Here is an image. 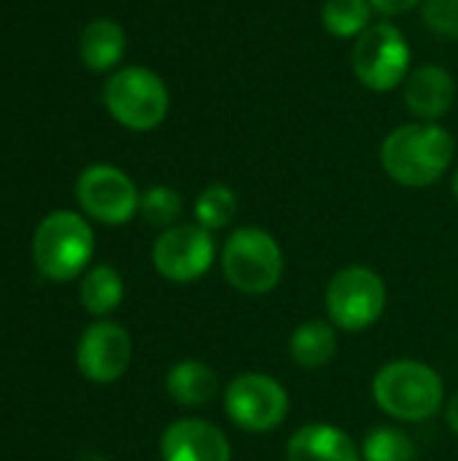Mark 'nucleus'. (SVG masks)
Masks as SVG:
<instances>
[{
	"mask_svg": "<svg viewBox=\"0 0 458 461\" xmlns=\"http://www.w3.org/2000/svg\"><path fill=\"white\" fill-rule=\"evenodd\" d=\"M456 103V81L440 65H421L405 78V105L421 122L443 119Z\"/></svg>",
	"mask_w": 458,
	"mask_h": 461,
	"instance_id": "obj_13",
	"label": "nucleus"
},
{
	"mask_svg": "<svg viewBox=\"0 0 458 461\" xmlns=\"http://www.w3.org/2000/svg\"><path fill=\"white\" fill-rule=\"evenodd\" d=\"M327 313L343 332L370 330L386 311V284L367 265H348L327 284Z\"/></svg>",
	"mask_w": 458,
	"mask_h": 461,
	"instance_id": "obj_7",
	"label": "nucleus"
},
{
	"mask_svg": "<svg viewBox=\"0 0 458 461\" xmlns=\"http://www.w3.org/2000/svg\"><path fill=\"white\" fill-rule=\"evenodd\" d=\"M424 24L443 38H458V0H424Z\"/></svg>",
	"mask_w": 458,
	"mask_h": 461,
	"instance_id": "obj_23",
	"label": "nucleus"
},
{
	"mask_svg": "<svg viewBox=\"0 0 458 461\" xmlns=\"http://www.w3.org/2000/svg\"><path fill=\"white\" fill-rule=\"evenodd\" d=\"M373 397L378 408L400 421H427L445 400L443 378L435 367L413 359L383 365L373 378Z\"/></svg>",
	"mask_w": 458,
	"mask_h": 461,
	"instance_id": "obj_2",
	"label": "nucleus"
},
{
	"mask_svg": "<svg viewBox=\"0 0 458 461\" xmlns=\"http://www.w3.org/2000/svg\"><path fill=\"white\" fill-rule=\"evenodd\" d=\"M289 354L294 359L297 367L302 370H319L324 365L332 362V357L337 354V335L335 327L321 321V319H310L302 321L289 340Z\"/></svg>",
	"mask_w": 458,
	"mask_h": 461,
	"instance_id": "obj_17",
	"label": "nucleus"
},
{
	"mask_svg": "<svg viewBox=\"0 0 458 461\" xmlns=\"http://www.w3.org/2000/svg\"><path fill=\"white\" fill-rule=\"evenodd\" d=\"M194 216L197 224L205 230H224L238 216V197L227 184H211L200 192L194 200Z\"/></svg>",
	"mask_w": 458,
	"mask_h": 461,
	"instance_id": "obj_20",
	"label": "nucleus"
},
{
	"mask_svg": "<svg viewBox=\"0 0 458 461\" xmlns=\"http://www.w3.org/2000/svg\"><path fill=\"white\" fill-rule=\"evenodd\" d=\"M456 140L437 122H410L391 130L381 143V165L402 186L437 184L454 165Z\"/></svg>",
	"mask_w": 458,
	"mask_h": 461,
	"instance_id": "obj_1",
	"label": "nucleus"
},
{
	"mask_svg": "<svg viewBox=\"0 0 458 461\" xmlns=\"http://www.w3.org/2000/svg\"><path fill=\"white\" fill-rule=\"evenodd\" d=\"M94 254V232L73 211L49 213L32 235V262L49 281L78 278Z\"/></svg>",
	"mask_w": 458,
	"mask_h": 461,
	"instance_id": "obj_3",
	"label": "nucleus"
},
{
	"mask_svg": "<svg viewBox=\"0 0 458 461\" xmlns=\"http://www.w3.org/2000/svg\"><path fill=\"white\" fill-rule=\"evenodd\" d=\"M108 113L132 132H148L159 127L170 108V92L165 81L140 65L116 70L103 92Z\"/></svg>",
	"mask_w": 458,
	"mask_h": 461,
	"instance_id": "obj_5",
	"label": "nucleus"
},
{
	"mask_svg": "<svg viewBox=\"0 0 458 461\" xmlns=\"http://www.w3.org/2000/svg\"><path fill=\"white\" fill-rule=\"evenodd\" d=\"M454 194L458 197V170H456V176H454Z\"/></svg>",
	"mask_w": 458,
	"mask_h": 461,
	"instance_id": "obj_26",
	"label": "nucleus"
},
{
	"mask_svg": "<svg viewBox=\"0 0 458 461\" xmlns=\"http://www.w3.org/2000/svg\"><path fill=\"white\" fill-rule=\"evenodd\" d=\"M81 305L92 316H108L113 313L124 300V281L111 265H94L84 273L81 289H78Z\"/></svg>",
	"mask_w": 458,
	"mask_h": 461,
	"instance_id": "obj_18",
	"label": "nucleus"
},
{
	"mask_svg": "<svg viewBox=\"0 0 458 461\" xmlns=\"http://www.w3.org/2000/svg\"><path fill=\"white\" fill-rule=\"evenodd\" d=\"M445 421H448L451 432L458 435V392L448 400V405H445Z\"/></svg>",
	"mask_w": 458,
	"mask_h": 461,
	"instance_id": "obj_25",
	"label": "nucleus"
},
{
	"mask_svg": "<svg viewBox=\"0 0 458 461\" xmlns=\"http://www.w3.org/2000/svg\"><path fill=\"white\" fill-rule=\"evenodd\" d=\"M81 208L103 224H127L140 211V194L132 178L113 165H89L76 181Z\"/></svg>",
	"mask_w": 458,
	"mask_h": 461,
	"instance_id": "obj_10",
	"label": "nucleus"
},
{
	"mask_svg": "<svg viewBox=\"0 0 458 461\" xmlns=\"http://www.w3.org/2000/svg\"><path fill=\"white\" fill-rule=\"evenodd\" d=\"M370 0H327L321 8V24L335 38H359L373 22Z\"/></svg>",
	"mask_w": 458,
	"mask_h": 461,
	"instance_id": "obj_19",
	"label": "nucleus"
},
{
	"mask_svg": "<svg viewBox=\"0 0 458 461\" xmlns=\"http://www.w3.org/2000/svg\"><path fill=\"white\" fill-rule=\"evenodd\" d=\"M162 461H232L227 435L202 419L173 421L159 440Z\"/></svg>",
	"mask_w": 458,
	"mask_h": 461,
	"instance_id": "obj_12",
	"label": "nucleus"
},
{
	"mask_svg": "<svg viewBox=\"0 0 458 461\" xmlns=\"http://www.w3.org/2000/svg\"><path fill=\"white\" fill-rule=\"evenodd\" d=\"M359 451L364 461H416L418 456L416 443L394 427H378L367 432Z\"/></svg>",
	"mask_w": 458,
	"mask_h": 461,
	"instance_id": "obj_21",
	"label": "nucleus"
},
{
	"mask_svg": "<svg viewBox=\"0 0 458 461\" xmlns=\"http://www.w3.org/2000/svg\"><path fill=\"white\" fill-rule=\"evenodd\" d=\"M216 259V240L211 230L200 224H175L162 230L154 240L151 262L154 270L173 284H192L202 278Z\"/></svg>",
	"mask_w": 458,
	"mask_h": 461,
	"instance_id": "obj_9",
	"label": "nucleus"
},
{
	"mask_svg": "<svg viewBox=\"0 0 458 461\" xmlns=\"http://www.w3.org/2000/svg\"><path fill=\"white\" fill-rule=\"evenodd\" d=\"M224 411L246 432H273L289 416V392L273 375L243 373L224 389Z\"/></svg>",
	"mask_w": 458,
	"mask_h": 461,
	"instance_id": "obj_8",
	"label": "nucleus"
},
{
	"mask_svg": "<svg viewBox=\"0 0 458 461\" xmlns=\"http://www.w3.org/2000/svg\"><path fill=\"white\" fill-rule=\"evenodd\" d=\"M354 438L332 424H305L286 443V461H359Z\"/></svg>",
	"mask_w": 458,
	"mask_h": 461,
	"instance_id": "obj_14",
	"label": "nucleus"
},
{
	"mask_svg": "<svg viewBox=\"0 0 458 461\" xmlns=\"http://www.w3.org/2000/svg\"><path fill=\"white\" fill-rule=\"evenodd\" d=\"M410 43L391 22L370 24L354 43L351 68L370 92H391L410 76Z\"/></svg>",
	"mask_w": 458,
	"mask_h": 461,
	"instance_id": "obj_6",
	"label": "nucleus"
},
{
	"mask_svg": "<svg viewBox=\"0 0 458 461\" xmlns=\"http://www.w3.org/2000/svg\"><path fill=\"white\" fill-rule=\"evenodd\" d=\"M127 49V35L113 19H92L78 41L81 59L89 70H111Z\"/></svg>",
	"mask_w": 458,
	"mask_h": 461,
	"instance_id": "obj_16",
	"label": "nucleus"
},
{
	"mask_svg": "<svg viewBox=\"0 0 458 461\" xmlns=\"http://www.w3.org/2000/svg\"><path fill=\"white\" fill-rule=\"evenodd\" d=\"M181 211H184L181 194L170 186H151L140 197V213L151 227H162V230L175 227Z\"/></svg>",
	"mask_w": 458,
	"mask_h": 461,
	"instance_id": "obj_22",
	"label": "nucleus"
},
{
	"mask_svg": "<svg viewBox=\"0 0 458 461\" xmlns=\"http://www.w3.org/2000/svg\"><path fill=\"white\" fill-rule=\"evenodd\" d=\"M418 3H424V0H370L373 11H378L381 16H400V14H408V11H413Z\"/></svg>",
	"mask_w": 458,
	"mask_h": 461,
	"instance_id": "obj_24",
	"label": "nucleus"
},
{
	"mask_svg": "<svg viewBox=\"0 0 458 461\" xmlns=\"http://www.w3.org/2000/svg\"><path fill=\"white\" fill-rule=\"evenodd\" d=\"M221 270L232 289L259 297L281 284L283 251L270 232L259 227H240L221 249Z\"/></svg>",
	"mask_w": 458,
	"mask_h": 461,
	"instance_id": "obj_4",
	"label": "nucleus"
},
{
	"mask_svg": "<svg viewBox=\"0 0 458 461\" xmlns=\"http://www.w3.org/2000/svg\"><path fill=\"white\" fill-rule=\"evenodd\" d=\"M76 362L86 381L113 384L132 362V338L116 321H94L78 340Z\"/></svg>",
	"mask_w": 458,
	"mask_h": 461,
	"instance_id": "obj_11",
	"label": "nucleus"
},
{
	"mask_svg": "<svg viewBox=\"0 0 458 461\" xmlns=\"http://www.w3.org/2000/svg\"><path fill=\"white\" fill-rule=\"evenodd\" d=\"M165 389L173 402L184 408H202L219 397V375L211 365L197 359H184L170 367Z\"/></svg>",
	"mask_w": 458,
	"mask_h": 461,
	"instance_id": "obj_15",
	"label": "nucleus"
}]
</instances>
